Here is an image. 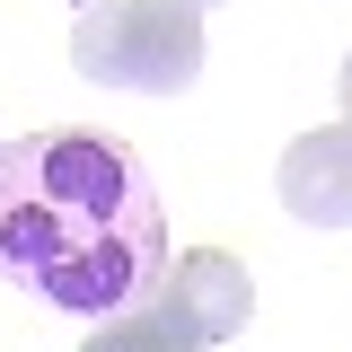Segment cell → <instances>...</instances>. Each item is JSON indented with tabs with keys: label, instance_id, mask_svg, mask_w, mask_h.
Here are the masks:
<instances>
[{
	"label": "cell",
	"instance_id": "6",
	"mask_svg": "<svg viewBox=\"0 0 352 352\" xmlns=\"http://www.w3.org/2000/svg\"><path fill=\"white\" fill-rule=\"evenodd\" d=\"M335 88H344V124H352V53H344V71H335Z\"/></svg>",
	"mask_w": 352,
	"mask_h": 352
},
{
	"label": "cell",
	"instance_id": "3",
	"mask_svg": "<svg viewBox=\"0 0 352 352\" xmlns=\"http://www.w3.org/2000/svg\"><path fill=\"white\" fill-rule=\"evenodd\" d=\"M159 308H168L194 344H229V335H247V317H256V273L238 256H220V247H194V256L168 264Z\"/></svg>",
	"mask_w": 352,
	"mask_h": 352
},
{
	"label": "cell",
	"instance_id": "5",
	"mask_svg": "<svg viewBox=\"0 0 352 352\" xmlns=\"http://www.w3.org/2000/svg\"><path fill=\"white\" fill-rule=\"evenodd\" d=\"M80 352H203V344H194V335H185L159 300H141V308H124V317H106Z\"/></svg>",
	"mask_w": 352,
	"mask_h": 352
},
{
	"label": "cell",
	"instance_id": "1",
	"mask_svg": "<svg viewBox=\"0 0 352 352\" xmlns=\"http://www.w3.org/2000/svg\"><path fill=\"white\" fill-rule=\"evenodd\" d=\"M0 282L62 317H124L168 282V203L115 132L0 141Z\"/></svg>",
	"mask_w": 352,
	"mask_h": 352
},
{
	"label": "cell",
	"instance_id": "4",
	"mask_svg": "<svg viewBox=\"0 0 352 352\" xmlns=\"http://www.w3.org/2000/svg\"><path fill=\"white\" fill-rule=\"evenodd\" d=\"M282 212L308 220V229H352V124H317L282 150Z\"/></svg>",
	"mask_w": 352,
	"mask_h": 352
},
{
	"label": "cell",
	"instance_id": "2",
	"mask_svg": "<svg viewBox=\"0 0 352 352\" xmlns=\"http://www.w3.org/2000/svg\"><path fill=\"white\" fill-rule=\"evenodd\" d=\"M71 71L97 88L185 97L203 71V9L194 0H88L71 27Z\"/></svg>",
	"mask_w": 352,
	"mask_h": 352
},
{
	"label": "cell",
	"instance_id": "7",
	"mask_svg": "<svg viewBox=\"0 0 352 352\" xmlns=\"http://www.w3.org/2000/svg\"><path fill=\"white\" fill-rule=\"evenodd\" d=\"M194 9H203V0H194Z\"/></svg>",
	"mask_w": 352,
	"mask_h": 352
}]
</instances>
